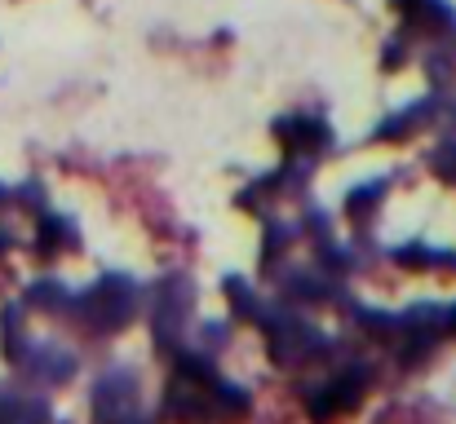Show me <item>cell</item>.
<instances>
[{"label":"cell","mask_w":456,"mask_h":424,"mask_svg":"<svg viewBox=\"0 0 456 424\" xmlns=\"http://www.w3.org/2000/svg\"><path fill=\"white\" fill-rule=\"evenodd\" d=\"M85 305H89V318H94L98 327H120V323L134 314V283L129 279H102L89 296H85Z\"/></svg>","instance_id":"6da1fadb"}]
</instances>
